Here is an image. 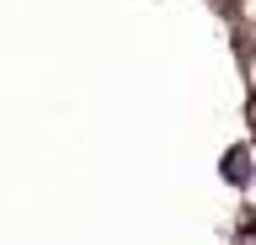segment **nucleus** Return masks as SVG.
<instances>
[]
</instances>
